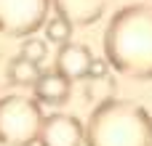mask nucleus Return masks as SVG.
<instances>
[{
    "instance_id": "nucleus-1",
    "label": "nucleus",
    "mask_w": 152,
    "mask_h": 146,
    "mask_svg": "<svg viewBox=\"0 0 152 146\" xmlns=\"http://www.w3.org/2000/svg\"><path fill=\"white\" fill-rule=\"evenodd\" d=\"M104 56L115 72L152 80V5H126L110 19Z\"/></svg>"
},
{
    "instance_id": "nucleus-2",
    "label": "nucleus",
    "mask_w": 152,
    "mask_h": 146,
    "mask_svg": "<svg viewBox=\"0 0 152 146\" xmlns=\"http://www.w3.org/2000/svg\"><path fill=\"white\" fill-rule=\"evenodd\" d=\"M86 146H152L150 112L126 98H107L91 112Z\"/></svg>"
},
{
    "instance_id": "nucleus-3",
    "label": "nucleus",
    "mask_w": 152,
    "mask_h": 146,
    "mask_svg": "<svg viewBox=\"0 0 152 146\" xmlns=\"http://www.w3.org/2000/svg\"><path fill=\"white\" fill-rule=\"evenodd\" d=\"M43 109L37 98L29 96H3L0 98V146H32L40 138Z\"/></svg>"
},
{
    "instance_id": "nucleus-4",
    "label": "nucleus",
    "mask_w": 152,
    "mask_h": 146,
    "mask_svg": "<svg viewBox=\"0 0 152 146\" xmlns=\"http://www.w3.org/2000/svg\"><path fill=\"white\" fill-rule=\"evenodd\" d=\"M51 0H0V35L5 37H29L45 21Z\"/></svg>"
},
{
    "instance_id": "nucleus-5",
    "label": "nucleus",
    "mask_w": 152,
    "mask_h": 146,
    "mask_svg": "<svg viewBox=\"0 0 152 146\" xmlns=\"http://www.w3.org/2000/svg\"><path fill=\"white\" fill-rule=\"evenodd\" d=\"M37 146H86V125L72 114H48L43 120Z\"/></svg>"
},
{
    "instance_id": "nucleus-6",
    "label": "nucleus",
    "mask_w": 152,
    "mask_h": 146,
    "mask_svg": "<svg viewBox=\"0 0 152 146\" xmlns=\"http://www.w3.org/2000/svg\"><path fill=\"white\" fill-rule=\"evenodd\" d=\"M91 64H94V56H91L88 45H80V43H72V40H69V43L59 45L53 69L61 72L64 77H69V80L75 82V80H88Z\"/></svg>"
},
{
    "instance_id": "nucleus-7",
    "label": "nucleus",
    "mask_w": 152,
    "mask_h": 146,
    "mask_svg": "<svg viewBox=\"0 0 152 146\" xmlns=\"http://www.w3.org/2000/svg\"><path fill=\"white\" fill-rule=\"evenodd\" d=\"M53 11L69 19L75 27H88L102 19L107 0H51Z\"/></svg>"
},
{
    "instance_id": "nucleus-8",
    "label": "nucleus",
    "mask_w": 152,
    "mask_h": 146,
    "mask_svg": "<svg viewBox=\"0 0 152 146\" xmlns=\"http://www.w3.org/2000/svg\"><path fill=\"white\" fill-rule=\"evenodd\" d=\"M32 88H35V98L40 104H53L56 106V104H67L69 90H72V80L64 77L61 72L51 69V72H43Z\"/></svg>"
},
{
    "instance_id": "nucleus-9",
    "label": "nucleus",
    "mask_w": 152,
    "mask_h": 146,
    "mask_svg": "<svg viewBox=\"0 0 152 146\" xmlns=\"http://www.w3.org/2000/svg\"><path fill=\"white\" fill-rule=\"evenodd\" d=\"M8 74H11V85H35L37 77L43 74V69H40L37 61L24 59V56L19 53V59H11Z\"/></svg>"
},
{
    "instance_id": "nucleus-10",
    "label": "nucleus",
    "mask_w": 152,
    "mask_h": 146,
    "mask_svg": "<svg viewBox=\"0 0 152 146\" xmlns=\"http://www.w3.org/2000/svg\"><path fill=\"white\" fill-rule=\"evenodd\" d=\"M72 29H75V24H72L69 19H64L61 13L48 16V21L43 24L45 40L53 43V45H64V43H69V40H72Z\"/></svg>"
},
{
    "instance_id": "nucleus-11",
    "label": "nucleus",
    "mask_w": 152,
    "mask_h": 146,
    "mask_svg": "<svg viewBox=\"0 0 152 146\" xmlns=\"http://www.w3.org/2000/svg\"><path fill=\"white\" fill-rule=\"evenodd\" d=\"M112 96H115V80L110 74H104V77H88V98L107 101Z\"/></svg>"
},
{
    "instance_id": "nucleus-12",
    "label": "nucleus",
    "mask_w": 152,
    "mask_h": 146,
    "mask_svg": "<svg viewBox=\"0 0 152 146\" xmlns=\"http://www.w3.org/2000/svg\"><path fill=\"white\" fill-rule=\"evenodd\" d=\"M21 56L24 59H32L37 64H43V59L48 56V40H37V37H24V45H21Z\"/></svg>"
},
{
    "instance_id": "nucleus-13",
    "label": "nucleus",
    "mask_w": 152,
    "mask_h": 146,
    "mask_svg": "<svg viewBox=\"0 0 152 146\" xmlns=\"http://www.w3.org/2000/svg\"><path fill=\"white\" fill-rule=\"evenodd\" d=\"M110 69H112V64L107 61V56H104V59H96V56H94V64H91L88 77H104V74H110Z\"/></svg>"
},
{
    "instance_id": "nucleus-14",
    "label": "nucleus",
    "mask_w": 152,
    "mask_h": 146,
    "mask_svg": "<svg viewBox=\"0 0 152 146\" xmlns=\"http://www.w3.org/2000/svg\"><path fill=\"white\" fill-rule=\"evenodd\" d=\"M8 66H11V59L0 56V85H11V74H8Z\"/></svg>"
}]
</instances>
